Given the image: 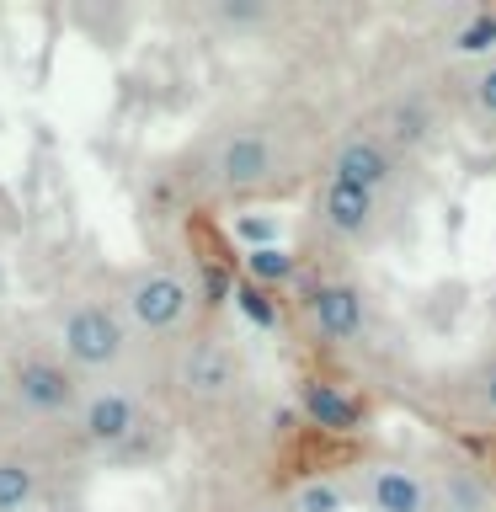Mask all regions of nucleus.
Instances as JSON below:
<instances>
[{"label": "nucleus", "mask_w": 496, "mask_h": 512, "mask_svg": "<svg viewBox=\"0 0 496 512\" xmlns=\"http://www.w3.org/2000/svg\"><path fill=\"white\" fill-rule=\"evenodd\" d=\"M54 347L75 374H112L128 352V326L107 304L75 299V304H64V315L54 326Z\"/></svg>", "instance_id": "nucleus-1"}, {"label": "nucleus", "mask_w": 496, "mask_h": 512, "mask_svg": "<svg viewBox=\"0 0 496 512\" xmlns=\"http://www.w3.org/2000/svg\"><path fill=\"white\" fill-rule=\"evenodd\" d=\"M198 288L171 267H139L123 278V315L134 320L144 336H171L192 320Z\"/></svg>", "instance_id": "nucleus-2"}, {"label": "nucleus", "mask_w": 496, "mask_h": 512, "mask_svg": "<svg viewBox=\"0 0 496 512\" xmlns=\"http://www.w3.org/2000/svg\"><path fill=\"white\" fill-rule=\"evenodd\" d=\"M144 432V406L123 384H96V390L75 406V438L96 448V454H118Z\"/></svg>", "instance_id": "nucleus-3"}, {"label": "nucleus", "mask_w": 496, "mask_h": 512, "mask_svg": "<svg viewBox=\"0 0 496 512\" xmlns=\"http://www.w3.org/2000/svg\"><path fill=\"white\" fill-rule=\"evenodd\" d=\"M11 395H16V406H22L27 416H43V422H54V416L80 406L75 368L64 363L59 352H27V358H16Z\"/></svg>", "instance_id": "nucleus-4"}, {"label": "nucleus", "mask_w": 496, "mask_h": 512, "mask_svg": "<svg viewBox=\"0 0 496 512\" xmlns=\"http://www.w3.org/2000/svg\"><path fill=\"white\" fill-rule=\"evenodd\" d=\"M278 144L267 134H256V128H235V134H224L214 144V155H208V182L219 192H251L278 176Z\"/></svg>", "instance_id": "nucleus-5"}, {"label": "nucleus", "mask_w": 496, "mask_h": 512, "mask_svg": "<svg viewBox=\"0 0 496 512\" xmlns=\"http://www.w3.org/2000/svg\"><path fill=\"white\" fill-rule=\"evenodd\" d=\"M310 326L326 336V342H358L363 326H368V304H363V288L358 283H315L310 299Z\"/></svg>", "instance_id": "nucleus-6"}, {"label": "nucleus", "mask_w": 496, "mask_h": 512, "mask_svg": "<svg viewBox=\"0 0 496 512\" xmlns=\"http://www.w3.org/2000/svg\"><path fill=\"white\" fill-rule=\"evenodd\" d=\"M240 384V358L230 342H219V336H203V342H192L182 352V390L192 400H224Z\"/></svg>", "instance_id": "nucleus-7"}, {"label": "nucleus", "mask_w": 496, "mask_h": 512, "mask_svg": "<svg viewBox=\"0 0 496 512\" xmlns=\"http://www.w3.org/2000/svg\"><path fill=\"white\" fill-rule=\"evenodd\" d=\"M390 176H395V150H390V144L374 139V134H352V139L336 144L326 182H352V187L379 192Z\"/></svg>", "instance_id": "nucleus-8"}, {"label": "nucleus", "mask_w": 496, "mask_h": 512, "mask_svg": "<svg viewBox=\"0 0 496 512\" xmlns=\"http://www.w3.org/2000/svg\"><path fill=\"white\" fill-rule=\"evenodd\" d=\"M379 219V192L368 187H352V182H326L320 192V224L336 235V240H363Z\"/></svg>", "instance_id": "nucleus-9"}, {"label": "nucleus", "mask_w": 496, "mask_h": 512, "mask_svg": "<svg viewBox=\"0 0 496 512\" xmlns=\"http://www.w3.org/2000/svg\"><path fill=\"white\" fill-rule=\"evenodd\" d=\"M299 411H304V422L320 427V432H358L363 422V406L352 400L342 384H331V379H310L299 390Z\"/></svg>", "instance_id": "nucleus-10"}, {"label": "nucleus", "mask_w": 496, "mask_h": 512, "mask_svg": "<svg viewBox=\"0 0 496 512\" xmlns=\"http://www.w3.org/2000/svg\"><path fill=\"white\" fill-rule=\"evenodd\" d=\"M368 502H374V512H427V486L400 464H384L368 475Z\"/></svg>", "instance_id": "nucleus-11"}, {"label": "nucleus", "mask_w": 496, "mask_h": 512, "mask_svg": "<svg viewBox=\"0 0 496 512\" xmlns=\"http://www.w3.org/2000/svg\"><path fill=\"white\" fill-rule=\"evenodd\" d=\"M432 139V112L422 102H395L384 112V144L390 150H422Z\"/></svg>", "instance_id": "nucleus-12"}, {"label": "nucleus", "mask_w": 496, "mask_h": 512, "mask_svg": "<svg viewBox=\"0 0 496 512\" xmlns=\"http://www.w3.org/2000/svg\"><path fill=\"white\" fill-rule=\"evenodd\" d=\"M38 502V470L16 454H0V512H27Z\"/></svg>", "instance_id": "nucleus-13"}, {"label": "nucleus", "mask_w": 496, "mask_h": 512, "mask_svg": "<svg viewBox=\"0 0 496 512\" xmlns=\"http://www.w3.org/2000/svg\"><path fill=\"white\" fill-rule=\"evenodd\" d=\"M294 272H299V262H294V251H283V246H262V251H246V283H256V288H283V283H294Z\"/></svg>", "instance_id": "nucleus-14"}, {"label": "nucleus", "mask_w": 496, "mask_h": 512, "mask_svg": "<svg viewBox=\"0 0 496 512\" xmlns=\"http://www.w3.org/2000/svg\"><path fill=\"white\" fill-rule=\"evenodd\" d=\"M491 48H496V11H475V16H464L459 32H454V54L480 59V54H491Z\"/></svg>", "instance_id": "nucleus-15"}, {"label": "nucleus", "mask_w": 496, "mask_h": 512, "mask_svg": "<svg viewBox=\"0 0 496 512\" xmlns=\"http://www.w3.org/2000/svg\"><path fill=\"white\" fill-rule=\"evenodd\" d=\"M235 310L246 315V326L256 331H278V299L267 294V288H256V283H235Z\"/></svg>", "instance_id": "nucleus-16"}, {"label": "nucleus", "mask_w": 496, "mask_h": 512, "mask_svg": "<svg viewBox=\"0 0 496 512\" xmlns=\"http://www.w3.org/2000/svg\"><path fill=\"white\" fill-rule=\"evenodd\" d=\"M347 496L331 486V480H310V486H299L294 496V512H342Z\"/></svg>", "instance_id": "nucleus-17"}, {"label": "nucleus", "mask_w": 496, "mask_h": 512, "mask_svg": "<svg viewBox=\"0 0 496 512\" xmlns=\"http://www.w3.org/2000/svg\"><path fill=\"white\" fill-rule=\"evenodd\" d=\"M470 107L480 112V118L496 123V59L480 64V70L470 75Z\"/></svg>", "instance_id": "nucleus-18"}, {"label": "nucleus", "mask_w": 496, "mask_h": 512, "mask_svg": "<svg viewBox=\"0 0 496 512\" xmlns=\"http://www.w3.org/2000/svg\"><path fill=\"white\" fill-rule=\"evenodd\" d=\"M235 235L246 240V251L278 246V224H272V219H251V214H240V219H235Z\"/></svg>", "instance_id": "nucleus-19"}, {"label": "nucleus", "mask_w": 496, "mask_h": 512, "mask_svg": "<svg viewBox=\"0 0 496 512\" xmlns=\"http://www.w3.org/2000/svg\"><path fill=\"white\" fill-rule=\"evenodd\" d=\"M219 22L230 27H251V22H267V6H251V0H224V6H214Z\"/></svg>", "instance_id": "nucleus-20"}, {"label": "nucleus", "mask_w": 496, "mask_h": 512, "mask_svg": "<svg viewBox=\"0 0 496 512\" xmlns=\"http://www.w3.org/2000/svg\"><path fill=\"white\" fill-rule=\"evenodd\" d=\"M480 400H486V411H496V363H491V374L480 379Z\"/></svg>", "instance_id": "nucleus-21"}, {"label": "nucleus", "mask_w": 496, "mask_h": 512, "mask_svg": "<svg viewBox=\"0 0 496 512\" xmlns=\"http://www.w3.org/2000/svg\"><path fill=\"white\" fill-rule=\"evenodd\" d=\"M6 395H11V368L0 363V400H6Z\"/></svg>", "instance_id": "nucleus-22"}]
</instances>
